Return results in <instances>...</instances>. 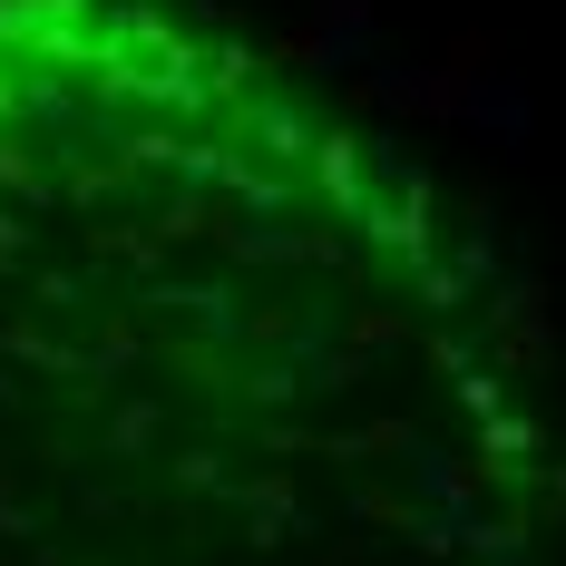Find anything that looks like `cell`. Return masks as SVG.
Listing matches in <instances>:
<instances>
[{
  "mask_svg": "<svg viewBox=\"0 0 566 566\" xmlns=\"http://www.w3.org/2000/svg\"><path fill=\"white\" fill-rule=\"evenodd\" d=\"M499 469L420 196L167 0H0V547L391 537Z\"/></svg>",
  "mask_w": 566,
  "mask_h": 566,
  "instance_id": "1",
  "label": "cell"
}]
</instances>
